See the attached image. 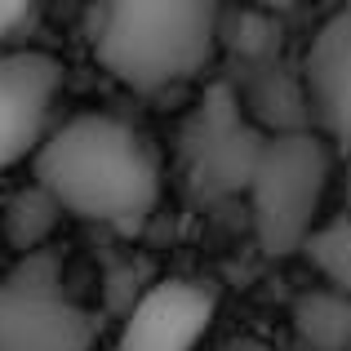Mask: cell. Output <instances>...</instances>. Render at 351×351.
I'll return each instance as SVG.
<instances>
[{"mask_svg": "<svg viewBox=\"0 0 351 351\" xmlns=\"http://www.w3.org/2000/svg\"><path fill=\"white\" fill-rule=\"evenodd\" d=\"M36 187L62 214L134 232L160 200V160L120 116H71L36 147Z\"/></svg>", "mask_w": 351, "mask_h": 351, "instance_id": "6da1fadb", "label": "cell"}, {"mask_svg": "<svg viewBox=\"0 0 351 351\" xmlns=\"http://www.w3.org/2000/svg\"><path fill=\"white\" fill-rule=\"evenodd\" d=\"M223 9L200 0H125L103 9L94 58L120 85L156 94L196 76L218 45Z\"/></svg>", "mask_w": 351, "mask_h": 351, "instance_id": "7a4b0ae2", "label": "cell"}, {"mask_svg": "<svg viewBox=\"0 0 351 351\" xmlns=\"http://www.w3.org/2000/svg\"><path fill=\"white\" fill-rule=\"evenodd\" d=\"M329 143L311 129H285L263 138L258 165L249 173L254 236L267 258H289L316 232L320 200L329 191Z\"/></svg>", "mask_w": 351, "mask_h": 351, "instance_id": "3957f363", "label": "cell"}, {"mask_svg": "<svg viewBox=\"0 0 351 351\" xmlns=\"http://www.w3.org/2000/svg\"><path fill=\"white\" fill-rule=\"evenodd\" d=\"M62 85V62L40 49H0V173L36 156Z\"/></svg>", "mask_w": 351, "mask_h": 351, "instance_id": "277c9868", "label": "cell"}, {"mask_svg": "<svg viewBox=\"0 0 351 351\" xmlns=\"http://www.w3.org/2000/svg\"><path fill=\"white\" fill-rule=\"evenodd\" d=\"M218 316V289L200 280H156L129 307L112 351H196Z\"/></svg>", "mask_w": 351, "mask_h": 351, "instance_id": "5b68a950", "label": "cell"}, {"mask_svg": "<svg viewBox=\"0 0 351 351\" xmlns=\"http://www.w3.org/2000/svg\"><path fill=\"white\" fill-rule=\"evenodd\" d=\"M182 152H187L191 178L205 196H227L236 187H249V173L258 165L263 152V138L240 120L232 89H214L200 107V116L187 125L182 138Z\"/></svg>", "mask_w": 351, "mask_h": 351, "instance_id": "8992f818", "label": "cell"}, {"mask_svg": "<svg viewBox=\"0 0 351 351\" xmlns=\"http://www.w3.org/2000/svg\"><path fill=\"white\" fill-rule=\"evenodd\" d=\"M94 316L62 293L0 280V351H94Z\"/></svg>", "mask_w": 351, "mask_h": 351, "instance_id": "52a82bcc", "label": "cell"}, {"mask_svg": "<svg viewBox=\"0 0 351 351\" xmlns=\"http://www.w3.org/2000/svg\"><path fill=\"white\" fill-rule=\"evenodd\" d=\"M307 94L325 134L351 152V9H338L311 36Z\"/></svg>", "mask_w": 351, "mask_h": 351, "instance_id": "ba28073f", "label": "cell"}, {"mask_svg": "<svg viewBox=\"0 0 351 351\" xmlns=\"http://www.w3.org/2000/svg\"><path fill=\"white\" fill-rule=\"evenodd\" d=\"M293 329L311 351H347V298H338L334 289L298 293Z\"/></svg>", "mask_w": 351, "mask_h": 351, "instance_id": "9c48e42d", "label": "cell"}, {"mask_svg": "<svg viewBox=\"0 0 351 351\" xmlns=\"http://www.w3.org/2000/svg\"><path fill=\"white\" fill-rule=\"evenodd\" d=\"M58 214L62 209L32 182L27 191H18V196L5 205V240L18 249V254H36V249H45V240L53 236Z\"/></svg>", "mask_w": 351, "mask_h": 351, "instance_id": "30bf717a", "label": "cell"}, {"mask_svg": "<svg viewBox=\"0 0 351 351\" xmlns=\"http://www.w3.org/2000/svg\"><path fill=\"white\" fill-rule=\"evenodd\" d=\"M302 254H307V263L329 280V289L351 302V218L320 223L316 232L302 240Z\"/></svg>", "mask_w": 351, "mask_h": 351, "instance_id": "8fae6325", "label": "cell"}, {"mask_svg": "<svg viewBox=\"0 0 351 351\" xmlns=\"http://www.w3.org/2000/svg\"><path fill=\"white\" fill-rule=\"evenodd\" d=\"M236 27L245 36H232V45L240 53H254V58H263V53H271V49H280V27H271L267 18H258V14H240L236 18Z\"/></svg>", "mask_w": 351, "mask_h": 351, "instance_id": "7c38bea8", "label": "cell"}, {"mask_svg": "<svg viewBox=\"0 0 351 351\" xmlns=\"http://www.w3.org/2000/svg\"><path fill=\"white\" fill-rule=\"evenodd\" d=\"M23 27H27V32L36 27V5H23V0H0V45H9Z\"/></svg>", "mask_w": 351, "mask_h": 351, "instance_id": "4fadbf2b", "label": "cell"}, {"mask_svg": "<svg viewBox=\"0 0 351 351\" xmlns=\"http://www.w3.org/2000/svg\"><path fill=\"white\" fill-rule=\"evenodd\" d=\"M223 351H276V347H267V343H258V338H236V343H227Z\"/></svg>", "mask_w": 351, "mask_h": 351, "instance_id": "5bb4252c", "label": "cell"}, {"mask_svg": "<svg viewBox=\"0 0 351 351\" xmlns=\"http://www.w3.org/2000/svg\"><path fill=\"white\" fill-rule=\"evenodd\" d=\"M347 351H351V302H347Z\"/></svg>", "mask_w": 351, "mask_h": 351, "instance_id": "9a60e30c", "label": "cell"}]
</instances>
